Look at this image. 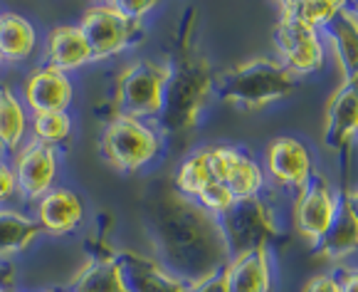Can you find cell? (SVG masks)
I'll return each instance as SVG.
<instances>
[{"mask_svg": "<svg viewBox=\"0 0 358 292\" xmlns=\"http://www.w3.org/2000/svg\"><path fill=\"white\" fill-rule=\"evenodd\" d=\"M148 228L158 263L185 282L203 280L230 260L220 221L178 191H164L148 206Z\"/></svg>", "mask_w": 358, "mask_h": 292, "instance_id": "obj_1", "label": "cell"}, {"mask_svg": "<svg viewBox=\"0 0 358 292\" xmlns=\"http://www.w3.org/2000/svg\"><path fill=\"white\" fill-rule=\"evenodd\" d=\"M210 62L193 50H183L178 57L169 60V82L161 114L156 117L158 134L183 137L198 127L208 99L213 97Z\"/></svg>", "mask_w": 358, "mask_h": 292, "instance_id": "obj_2", "label": "cell"}, {"mask_svg": "<svg viewBox=\"0 0 358 292\" xmlns=\"http://www.w3.org/2000/svg\"><path fill=\"white\" fill-rule=\"evenodd\" d=\"M299 90V77H294L280 60L252 57L215 72L213 97L240 109H262L272 102H282Z\"/></svg>", "mask_w": 358, "mask_h": 292, "instance_id": "obj_3", "label": "cell"}, {"mask_svg": "<svg viewBox=\"0 0 358 292\" xmlns=\"http://www.w3.org/2000/svg\"><path fill=\"white\" fill-rule=\"evenodd\" d=\"M99 149L111 169L134 174L161 154V134L148 122L114 114L101 132Z\"/></svg>", "mask_w": 358, "mask_h": 292, "instance_id": "obj_4", "label": "cell"}, {"mask_svg": "<svg viewBox=\"0 0 358 292\" xmlns=\"http://www.w3.org/2000/svg\"><path fill=\"white\" fill-rule=\"evenodd\" d=\"M169 82V62L153 60H134L119 72L114 87L116 114L148 122L161 114Z\"/></svg>", "mask_w": 358, "mask_h": 292, "instance_id": "obj_5", "label": "cell"}, {"mask_svg": "<svg viewBox=\"0 0 358 292\" xmlns=\"http://www.w3.org/2000/svg\"><path fill=\"white\" fill-rule=\"evenodd\" d=\"M217 221H220L230 258L250 253V250H269L280 235L277 208L264 196L235 201V206Z\"/></svg>", "mask_w": 358, "mask_h": 292, "instance_id": "obj_6", "label": "cell"}, {"mask_svg": "<svg viewBox=\"0 0 358 292\" xmlns=\"http://www.w3.org/2000/svg\"><path fill=\"white\" fill-rule=\"evenodd\" d=\"M79 30L90 45L92 62L111 60L143 40V22H131L114 3H94L79 18Z\"/></svg>", "mask_w": 358, "mask_h": 292, "instance_id": "obj_7", "label": "cell"}, {"mask_svg": "<svg viewBox=\"0 0 358 292\" xmlns=\"http://www.w3.org/2000/svg\"><path fill=\"white\" fill-rule=\"evenodd\" d=\"M272 43L280 55V62L294 77H306L322 72L327 62V45L324 35L294 18L280 15L272 30Z\"/></svg>", "mask_w": 358, "mask_h": 292, "instance_id": "obj_8", "label": "cell"}, {"mask_svg": "<svg viewBox=\"0 0 358 292\" xmlns=\"http://www.w3.org/2000/svg\"><path fill=\"white\" fill-rule=\"evenodd\" d=\"M338 206H341V191L334 188V183L324 174H314L309 186L294 198L292 218L296 233L314 248L331 228Z\"/></svg>", "mask_w": 358, "mask_h": 292, "instance_id": "obj_9", "label": "cell"}, {"mask_svg": "<svg viewBox=\"0 0 358 292\" xmlns=\"http://www.w3.org/2000/svg\"><path fill=\"white\" fill-rule=\"evenodd\" d=\"M262 169L274 188L289 191L294 198L309 186L316 174L309 146L294 137L274 139L264 151Z\"/></svg>", "mask_w": 358, "mask_h": 292, "instance_id": "obj_10", "label": "cell"}, {"mask_svg": "<svg viewBox=\"0 0 358 292\" xmlns=\"http://www.w3.org/2000/svg\"><path fill=\"white\" fill-rule=\"evenodd\" d=\"M17 179V198L27 206H35L57 186L59 159L57 151L43 144L27 141L10 159Z\"/></svg>", "mask_w": 358, "mask_h": 292, "instance_id": "obj_11", "label": "cell"}, {"mask_svg": "<svg viewBox=\"0 0 358 292\" xmlns=\"http://www.w3.org/2000/svg\"><path fill=\"white\" fill-rule=\"evenodd\" d=\"M210 166L215 181L225 183L235 201L262 196L267 188V176L257 159L237 146H210Z\"/></svg>", "mask_w": 358, "mask_h": 292, "instance_id": "obj_12", "label": "cell"}, {"mask_svg": "<svg viewBox=\"0 0 358 292\" xmlns=\"http://www.w3.org/2000/svg\"><path fill=\"white\" fill-rule=\"evenodd\" d=\"M358 139V82H341L324 109L322 141L334 154H348Z\"/></svg>", "mask_w": 358, "mask_h": 292, "instance_id": "obj_13", "label": "cell"}, {"mask_svg": "<svg viewBox=\"0 0 358 292\" xmlns=\"http://www.w3.org/2000/svg\"><path fill=\"white\" fill-rule=\"evenodd\" d=\"M20 99L30 117L45 112H67L74 99V85L69 75L50 67V64H40L27 72Z\"/></svg>", "mask_w": 358, "mask_h": 292, "instance_id": "obj_14", "label": "cell"}, {"mask_svg": "<svg viewBox=\"0 0 358 292\" xmlns=\"http://www.w3.org/2000/svg\"><path fill=\"white\" fill-rule=\"evenodd\" d=\"M116 263L127 292H188V282L161 265L153 255L116 250Z\"/></svg>", "mask_w": 358, "mask_h": 292, "instance_id": "obj_15", "label": "cell"}, {"mask_svg": "<svg viewBox=\"0 0 358 292\" xmlns=\"http://www.w3.org/2000/svg\"><path fill=\"white\" fill-rule=\"evenodd\" d=\"M32 218H35L37 228L43 235H69L82 225L85 221V203L72 188L55 186L48 196H43L40 201L32 206Z\"/></svg>", "mask_w": 358, "mask_h": 292, "instance_id": "obj_16", "label": "cell"}, {"mask_svg": "<svg viewBox=\"0 0 358 292\" xmlns=\"http://www.w3.org/2000/svg\"><path fill=\"white\" fill-rule=\"evenodd\" d=\"M322 35L329 43L341 82H358V20L351 15V11L343 6L338 15L322 30Z\"/></svg>", "mask_w": 358, "mask_h": 292, "instance_id": "obj_17", "label": "cell"}, {"mask_svg": "<svg viewBox=\"0 0 358 292\" xmlns=\"http://www.w3.org/2000/svg\"><path fill=\"white\" fill-rule=\"evenodd\" d=\"M230 292H272V253L269 250H250L235 255L225 265Z\"/></svg>", "mask_w": 358, "mask_h": 292, "instance_id": "obj_18", "label": "cell"}, {"mask_svg": "<svg viewBox=\"0 0 358 292\" xmlns=\"http://www.w3.org/2000/svg\"><path fill=\"white\" fill-rule=\"evenodd\" d=\"M92 62L90 45L79 25H57L45 38V64L59 69L64 75Z\"/></svg>", "mask_w": 358, "mask_h": 292, "instance_id": "obj_19", "label": "cell"}, {"mask_svg": "<svg viewBox=\"0 0 358 292\" xmlns=\"http://www.w3.org/2000/svg\"><path fill=\"white\" fill-rule=\"evenodd\" d=\"M30 141V112L13 87L0 85V151L15 156Z\"/></svg>", "mask_w": 358, "mask_h": 292, "instance_id": "obj_20", "label": "cell"}, {"mask_svg": "<svg viewBox=\"0 0 358 292\" xmlns=\"http://www.w3.org/2000/svg\"><path fill=\"white\" fill-rule=\"evenodd\" d=\"M69 292H127L116 263V250H96L87 255L74 275Z\"/></svg>", "mask_w": 358, "mask_h": 292, "instance_id": "obj_21", "label": "cell"}, {"mask_svg": "<svg viewBox=\"0 0 358 292\" xmlns=\"http://www.w3.org/2000/svg\"><path fill=\"white\" fill-rule=\"evenodd\" d=\"M40 235L43 233L30 211L17 206H0V260H10L25 253Z\"/></svg>", "mask_w": 358, "mask_h": 292, "instance_id": "obj_22", "label": "cell"}, {"mask_svg": "<svg viewBox=\"0 0 358 292\" xmlns=\"http://www.w3.org/2000/svg\"><path fill=\"white\" fill-rule=\"evenodd\" d=\"M314 253L331 263H343L348 258H353V255H358V218L348 211V206L343 203V196L331 228L314 245Z\"/></svg>", "mask_w": 358, "mask_h": 292, "instance_id": "obj_23", "label": "cell"}, {"mask_svg": "<svg viewBox=\"0 0 358 292\" xmlns=\"http://www.w3.org/2000/svg\"><path fill=\"white\" fill-rule=\"evenodd\" d=\"M37 50V30L20 13H3L0 20V57L3 62H25Z\"/></svg>", "mask_w": 358, "mask_h": 292, "instance_id": "obj_24", "label": "cell"}, {"mask_svg": "<svg viewBox=\"0 0 358 292\" xmlns=\"http://www.w3.org/2000/svg\"><path fill=\"white\" fill-rule=\"evenodd\" d=\"M210 181H215L210 166V146H203V149L190 151L183 159V164L178 166V171H176V191L180 196L195 201Z\"/></svg>", "mask_w": 358, "mask_h": 292, "instance_id": "obj_25", "label": "cell"}, {"mask_svg": "<svg viewBox=\"0 0 358 292\" xmlns=\"http://www.w3.org/2000/svg\"><path fill=\"white\" fill-rule=\"evenodd\" d=\"M72 117L69 112H45L30 117V141L43 144L57 151V146L69 141L72 137Z\"/></svg>", "mask_w": 358, "mask_h": 292, "instance_id": "obj_26", "label": "cell"}, {"mask_svg": "<svg viewBox=\"0 0 358 292\" xmlns=\"http://www.w3.org/2000/svg\"><path fill=\"white\" fill-rule=\"evenodd\" d=\"M346 6V3H311V0H294V3H280L277 11L285 18H294V20L304 22V25L314 27V30L322 32L334 18L338 15V11Z\"/></svg>", "mask_w": 358, "mask_h": 292, "instance_id": "obj_27", "label": "cell"}, {"mask_svg": "<svg viewBox=\"0 0 358 292\" xmlns=\"http://www.w3.org/2000/svg\"><path fill=\"white\" fill-rule=\"evenodd\" d=\"M195 203H198L203 211L210 213V216L220 218V216H225L232 206H235V196H232L230 188H227L225 183H220V181H210V183L201 191V196L195 198Z\"/></svg>", "mask_w": 358, "mask_h": 292, "instance_id": "obj_28", "label": "cell"}, {"mask_svg": "<svg viewBox=\"0 0 358 292\" xmlns=\"http://www.w3.org/2000/svg\"><path fill=\"white\" fill-rule=\"evenodd\" d=\"M17 201L15 169L8 159H0V206H13Z\"/></svg>", "mask_w": 358, "mask_h": 292, "instance_id": "obj_29", "label": "cell"}, {"mask_svg": "<svg viewBox=\"0 0 358 292\" xmlns=\"http://www.w3.org/2000/svg\"><path fill=\"white\" fill-rule=\"evenodd\" d=\"M114 8L122 13L127 20L143 22V18L151 11H156V3H146V0H114Z\"/></svg>", "mask_w": 358, "mask_h": 292, "instance_id": "obj_30", "label": "cell"}, {"mask_svg": "<svg viewBox=\"0 0 358 292\" xmlns=\"http://www.w3.org/2000/svg\"><path fill=\"white\" fill-rule=\"evenodd\" d=\"M188 292H230V285H227V275L225 267L213 275L203 277V280L188 282Z\"/></svg>", "mask_w": 358, "mask_h": 292, "instance_id": "obj_31", "label": "cell"}, {"mask_svg": "<svg viewBox=\"0 0 358 292\" xmlns=\"http://www.w3.org/2000/svg\"><path fill=\"white\" fill-rule=\"evenodd\" d=\"M334 275L341 292H358V265H338Z\"/></svg>", "mask_w": 358, "mask_h": 292, "instance_id": "obj_32", "label": "cell"}, {"mask_svg": "<svg viewBox=\"0 0 358 292\" xmlns=\"http://www.w3.org/2000/svg\"><path fill=\"white\" fill-rule=\"evenodd\" d=\"M301 292H341V290H338L336 275H334V272H324V275L311 277Z\"/></svg>", "mask_w": 358, "mask_h": 292, "instance_id": "obj_33", "label": "cell"}, {"mask_svg": "<svg viewBox=\"0 0 358 292\" xmlns=\"http://www.w3.org/2000/svg\"><path fill=\"white\" fill-rule=\"evenodd\" d=\"M15 265L10 260H0V290L15 285Z\"/></svg>", "mask_w": 358, "mask_h": 292, "instance_id": "obj_34", "label": "cell"}, {"mask_svg": "<svg viewBox=\"0 0 358 292\" xmlns=\"http://www.w3.org/2000/svg\"><path fill=\"white\" fill-rule=\"evenodd\" d=\"M343 196V203L348 206V211L353 213V216L358 218V186L356 188H348V191H341Z\"/></svg>", "mask_w": 358, "mask_h": 292, "instance_id": "obj_35", "label": "cell"}, {"mask_svg": "<svg viewBox=\"0 0 358 292\" xmlns=\"http://www.w3.org/2000/svg\"><path fill=\"white\" fill-rule=\"evenodd\" d=\"M346 8H348V11H351V15L358 20V0H356V3H346Z\"/></svg>", "mask_w": 358, "mask_h": 292, "instance_id": "obj_36", "label": "cell"}, {"mask_svg": "<svg viewBox=\"0 0 358 292\" xmlns=\"http://www.w3.org/2000/svg\"><path fill=\"white\" fill-rule=\"evenodd\" d=\"M40 292H69V290H59V287H50V290H40Z\"/></svg>", "mask_w": 358, "mask_h": 292, "instance_id": "obj_37", "label": "cell"}, {"mask_svg": "<svg viewBox=\"0 0 358 292\" xmlns=\"http://www.w3.org/2000/svg\"><path fill=\"white\" fill-rule=\"evenodd\" d=\"M0 292H15V290H13V287H6V290H0Z\"/></svg>", "mask_w": 358, "mask_h": 292, "instance_id": "obj_38", "label": "cell"}, {"mask_svg": "<svg viewBox=\"0 0 358 292\" xmlns=\"http://www.w3.org/2000/svg\"><path fill=\"white\" fill-rule=\"evenodd\" d=\"M0 159H6V156H3V151H0Z\"/></svg>", "mask_w": 358, "mask_h": 292, "instance_id": "obj_39", "label": "cell"}, {"mask_svg": "<svg viewBox=\"0 0 358 292\" xmlns=\"http://www.w3.org/2000/svg\"><path fill=\"white\" fill-rule=\"evenodd\" d=\"M0 67H3V57H0Z\"/></svg>", "mask_w": 358, "mask_h": 292, "instance_id": "obj_40", "label": "cell"}, {"mask_svg": "<svg viewBox=\"0 0 358 292\" xmlns=\"http://www.w3.org/2000/svg\"><path fill=\"white\" fill-rule=\"evenodd\" d=\"M0 20H3V13H0Z\"/></svg>", "mask_w": 358, "mask_h": 292, "instance_id": "obj_41", "label": "cell"}]
</instances>
